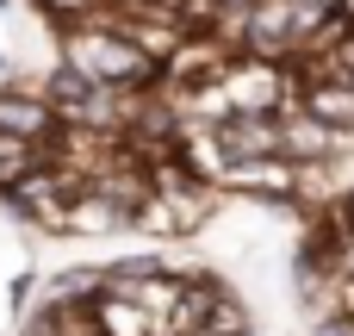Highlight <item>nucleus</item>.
<instances>
[{
  "mask_svg": "<svg viewBox=\"0 0 354 336\" xmlns=\"http://www.w3.org/2000/svg\"><path fill=\"white\" fill-rule=\"evenodd\" d=\"M81 81L106 87V94H137V87H156L162 81V56H149L131 31H112V25H81L68 37V62Z\"/></svg>",
  "mask_w": 354,
  "mask_h": 336,
  "instance_id": "1",
  "label": "nucleus"
},
{
  "mask_svg": "<svg viewBox=\"0 0 354 336\" xmlns=\"http://www.w3.org/2000/svg\"><path fill=\"white\" fill-rule=\"evenodd\" d=\"M218 100H224V118L230 112H280L292 106V75L274 62V56H224V69L212 75Z\"/></svg>",
  "mask_w": 354,
  "mask_h": 336,
  "instance_id": "2",
  "label": "nucleus"
},
{
  "mask_svg": "<svg viewBox=\"0 0 354 336\" xmlns=\"http://www.w3.org/2000/svg\"><path fill=\"white\" fill-rule=\"evenodd\" d=\"M0 131L19 137V143H50L62 125H56V112H50L44 94H31V87H0Z\"/></svg>",
  "mask_w": 354,
  "mask_h": 336,
  "instance_id": "3",
  "label": "nucleus"
},
{
  "mask_svg": "<svg viewBox=\"0 0 354 336\" xmlns=\"http://www.w3.org/2000/svg\"><path fill=\"white\" fill-rule=\"evenodd\" d=\"M218 181L249 187L255 200H261V193H268V200H292V193H299V181H305V168H299V162H286V156H255V162H230Z\"/></svg>",
  "mask_w": 354,
  "mask_h": 336,
  "instance_id": "4",
  "label": "nucleus"
},
{
  "mask_svg": "<svg viewBox=\"0 0 354 336\" xmlns=\"http://www.w3.org/2000/svg\"><path fill=\"white\" fill-rule=\"evenodd\" d=\"M317 125H330L342 143L354 137V81H342V75H317L311 87H305V100H299Z\"/></svg>",
  "mask_w": 354,
  "mask_h": 336,
  "instance_id": "5",
  "label": "nucleus"
},
{
  "mask_svg": "<svg viewBox=\"0 0 354 336\" xmlns=\"http://www.w3.org/2000/svg\"><path fill=\"white\" fill-rule=\"evenodd\" d=\"M37 162H50V143H19L0 131V187H12L19 175H31Z\"/></svg>",
  "mask_w": 354,
  "mask_h": 336,
  "instance_id": "6",
  "label": "nucleus"
},
{
  "mask_svg": "<svg viewBox=\"0 0 354 336\" xmlns=\"http://www.w3.org/2000/svg\"><path fill=\"white\" fill-rule=\"evenodd\" d=\"M106 287V268H68L56 274V306H93Z\"/></svg>",
  "mask_w": 354,
  "mask_h": 336,
  "instance_id": "7",
  "label": "nucleus"
},
{
  "mask_svg": "<svg viewBox=\"0 0 354 336\" xmlns=\"http://www.w3.org/2000/svg\"><path fill=\"white\" fill-rule=\"evenodd\" d=\"M50 12H62V19H93V12H106L112 0H44Z\"/></svg>",
  "mask_w": 354,
  "mask_h": 336,
  "instance_id": "8",
  "label": "nucleus"
},
{
  "mask_svg": "<svg viewBox=\"0 0 354 336\" xmlns=\"http://www.w3.org/2000/svg\"><path fill=\"white\" fill-rule=\"evenodd\" d=\"M336 212H342V224H348V231H354V187H348V200H342Z\"/></svg>",
  "mask_w": 354,
  "mask_h": 336,
  "instance_id": "9",
  "label": "nucleus"
},
{
  "mask_svg": "<svg viewBox=\"0 0 354 336\" xmlns=\"http://www.w3.org/2000/svg\"><path fill=\"white\" fill-rule=\"evenodd\" d=\"M342 330H348V336H354V306H348V318H342Z\"/></svg>",
  "mask_w": 354,
  "mask_h": 336,
  "instance_id": "10",
  "label": "nucleus"
}]
</instances>
